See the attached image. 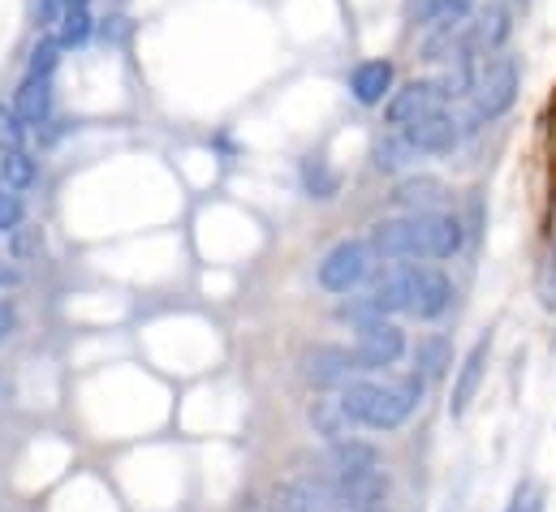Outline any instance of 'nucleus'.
<instances>
[{"instance_id":"obj_1","label":"nucleus","mask_w":556,"mask_h":512,"mask_svg":"<svg viewBox=\"0 0 556 512\" xmlns=\"http://www.w3.org/2000/svg\"><path fill=\"white\" fill-rule=\"evenodd\" d=\"M371 251L389 263L418 258V263H435V258H453L462 251V225L448 212H410L402 220H380L371 229Z\"/></svg>"},{"instance_id":"obj_2","label":"nucleus","mask_w":556,"mask_h":512,"mask_svg":"<svg viewBox=\"0 0 556 512\" xmlns=\"http://www.w3.org/2000/svg\"><path fill=\"white\" fill-rule=\"evenodd\" d=\"M341 405L350 409V418L358 426H371V431H397L415 405L422 400V375H410V380H397V384H350L337 392Z\"/></svg>"},{"instance_id":"obj_3","label":"nucleus","mask_w":556,"mask_h":512,"mask_svg":"<svg viewBox=\"0 0 556 512\" xmlns=\"http://www.w3.org/2000/svg\"><path fill=\"white\" fill-rule=\"evenodd\" d=\"M518 87H522V69L518 56L509 52H492L479 61V74L470 82V117L475 121H496L518 104Z\"/></svg>"},{"instance_id":"obj_4","label":"nucleus","mask_w":556,"mask_h":512,"mask_svg":"<svg viewBox=\"0 0 556 512\" xmlns=\"http://www.w3.org/2000/svg\"><path fill=\"white\" fill-rule=\"evenodd\" d=\"M376 251L371 242H337L328 255L319 258V284L328 293H354L376 276Z\"/></svg>"},{"instance_id":"obj_5","label":"nucleus","mask_w":556,"mask_h":512,"mask_svg":"<svg viewBox=\"0 0 556 512\" xmlns=\"http://www.w3.org/2000/svg\"><path fill=\"white\" fill-rule=\"evenodd\" d=\"M448 87L440 82V78H415V82H406L402 91H393L389 95V108H384V121L393 129H406L422 121V117H435V113H444L448 108Z\"/></svg>"},{"instance_id":"obj_6","label":"nucleus","mask_w":556,"mask_h":512,"mask_svg":"<svg viewBox=\"0 0 556 512\" xmlns=\"http://www.w3.org/2000/svg\"><path fill=\"white\" fill-rule=\"evenodd\" d=\"M358 371H363L358 354L341 349V345H315V349L302 354V380L311 387H337L341 392Z\"/></svg>"},{"instance_id":"obj_7","label":"nucleus","mask_w":556,"mask_h":512,"mask_svg":"<svg viewBox=\"0 0 556 512\" xmlns=\"http://www.w3.org/2000/svg\"><path fill=\"white\" fill-rule=\"evenodd\" d=\"M509 35H514V13H509L505 4H492V0H488L483 9H475V13L466 17V52H470V56L505 52Z\"/></svg>"},{"instance_id":"obj_8","label":"nucleus","mask_w":556,"mask_h":512,"mask_svg":"<svg viewBox=\"0 0 556 512\" xmlns=\"http://www.w3.org/2000/svg\"><path fill=\"white\" fill-rule=\"evenodd\" d=\"M354 354H358L363 371H384V367H393L406 354V332L397 323H389V319H376V323L358 328Z\"/></svg>"},{"instance_id":"obj_9","label":"nucleus","mask_w":556,"mask_h":512,"mask_svg":"<svg viewBox=\"0 0 556 512\" xmlns=\"http://www.w3.org/2000/svg\"><path fill=\"white\" fill-rule=\"evenodd\" d=\"M448 306H453V284H448V276L435 271V267H418L415 263V267H410V302H406V315L431 323V319H440Z\"/></svg>"},{"instance_id":"obj_10","label":"nucleus","mask_w":556,"mask_h":512,"mask_svg":"<svg viewBox=\"0 0 556 512\" xmlns=\"http://www.w3.org/2000/svg\"><path fill=\"white\" fill-rule=\"evenodd\" d=\"M384 496H389V474L380 465L358 470V474H345V478H332V504L345 512L376 509Z\"/></svg>"},{"instance_id":"obj_11","label":"nucleus","mask_w":556,"mask_h":512,"mask_svg":"<svg viewBox=\"0 0 556 512\" xmlns=\"http://www.w3.org/2000/svg\"><path fill=\"white\" fill-rule=\"evenodd\" d=\"M488 358H492V341H488V336L475 341V349L462 358L457 380H453V396H448V413H453V418H462V413L470 409V400L479 396V384H483V375H488Z\"/></svg>"},{"instance_id":"obj_12","label":"nucleus","mask_w":556,"mask_h":512,"mask_svg":"<svg viewBox=\"0 0 556 512\" xmlns=\"http://www.w3.org/2000/svg\"><path fill=\"white\" fill-rule=\"evenodd\" d=\"M402 133L410 138V146H415L418 155H444V151H453L462 142V126H457V117L448 108L435 113V117H422L415 126H406Z\"/></svg>"},{"instance_id":"obj_13","label":"nucleus","mask_w":556,"mask_h":512,"mask_svg":"<svg viewBox=\"0 0 556 512\" xmlns=\"http://www.w3.org/2000/svg\"><path fill=\"white\" fill-rule=\"evenodd\" d=\"M393 61H363L354 74H350V95L363 104V108H376L393 95Z\"/></svg>"},{"instance_id":"obj_14","label":"nucleus","mask_w":556,"mask_h":512,"mask_svg":"<svg viewBox=\"0 0 556 512\" xmlns=\"http://www.w3.org/2000/svg\"><path fill=\"white\" fill-rule=\"evenodd\" d=\"M13 108H17V117L26 121V126H43V121H52V78H35V74H26L22 78V87H17V95H13Z\"/></svg>"},{"instance_id":"obj_15","label":"nucleus","mask_w":556,"mask_h":512,"mask_svg":"<svg viewBox=\"0 0 556 512\" xmlns=\"http://www.w3.org/2000/svg\"><path fill=\"white\" fill-rule=\"evenodd\" d=\"M470 13H475V0H410V22H415L418 30L466 22Z\"/></svg>"},{"instance_id":"obj_16","label":"nucleus","mask_w":556,"mask_h":512,"mask_svg":"<svg viewBox=\"0 0 556 512\" xmlns=\"http://www.w3.org/2000/svg\"><path fill=\"white\" fill-rule=\"evenodd\" d=\"M371 465H380V452L363 439H337L328 448V474L332 478H345V474H358V470H371Z\"/></svg>"},{"instance_id":"obj_17","label":"nucleus","mask_w":556,"mask_h":512,"mask_svg":"<svg viewBox=\"0 0 556 512\" xmlns=\"http://www.w3.org/2000/svg\"><path fill=\"white\" fill-rule=\"evenodd\" d=\"M311 426H315V435H324L328 444H337V439H350L354 418L341 405V396H328V400H315L311 405Z\"/></svg>"},{"instance_id":"obj_18","label":"nucleus","mask_w":556,"mask_h":512,"mask_svg":"<svg viewBox=\"0 0 556 512\" xmlns=\"http://www.w3.org/2000/svg\"><path fill=\"white\" fill-rule=\"evenodd\" d=\"M440 199H444V185L435 177H406L393 190V203L406 207V212H435Z\"/></svg>"},{"instance_id":"obj_19","label":"nucleus","mask_w":556,"mask_h":512,"mask_svg":"<svg viewBox=\"0 0 556 512\" xmlns=\"http://www.w3.org/2000/svg\"><path fill=\"white\" fill-rule=\"evenodd\" d=\"M448 367H453V349H448L444 336H422L415 345V375L435 380V375H444Z\"/></svg>"},{"instance_id":"obj_20","label":"nucleus","mask_w":556,"mask_h":512,"mask_svg":"<svg viewBox=\"0 0 556 512\" xmlns=\"http://www.w3.org/2000/svg\"><path fill=\"white\" fill-rule=\"evenodd\" d=\"M91 9L87 4H65L61 9V22H56V43L61 48H78V43H87V35H91Z\"/></svg>"},{"instance_id":"obj_21","label":"nucleus","mask_w":556,"mask_h":512,"mask_svg":"<svg viewBox=\"0 0 556 512\" xmlns=\"http://www.w3.org/2000/svg\"><path fill=\"white\" fill-rule=\"evenodd\" d=\"M35 159L22 151V146H13V151H0V185H9V190H30L35 185Z\"/></svg>"},{"instance_id":"obj_22","label":"nucleus","mask_w":556,"mask_h":512,"mask_svg":"<svg viewBox=\"0 0 556 512\" xmlns=\"http://www.w3.org/2000/svg\"><path fill=\"white\" fill-rule=\"evenodd\" d=\"M410 159H418V151L410 146V138H406L402 129H393V133L376 146V168H380V172H397V168H406Z\"/></svg>"},{"instance_id":"obj_23","label":"nucleus","mask_w":556,"mask_h":512,"mask_svg":"<svg viewBox=\"0 0 556 512\" xmlns=\"http://www.w3.org/2000/svg\"><path fill=\"white\" fill-rule=\"evenodd\" d=\"M302 185L311 199H332L337 194V172H328L324 159H306L302 164Z\"/></svg>"},{"instance_id":"obj_24","label":"nucleus","mask_w":556,"mask_h":512,"mask_svg":"<svg viewBox=\"0 0 556 512\" xmlns=\"http://www.w3.org/2000/svg\"><path fill=\"white\" fill-rule=\"evenodd\" d=\"M337 319H341V323H354V328H367V323L384 319V310L376 306L371 293H363V297H350L345 306H337Z\"/></svg>"},{"instance_id":"obj_25","label":"nucleus","mask_w":556,"mask_h":512,"mask_svg":"<svg viewBox=\"0 0 556 512\" xmlns=\"http://www.w3.org/2000/svg\"><path fill=\"white\" fill-rule=\"evenodd\" d=\"M535 297L544 310H556V246H548L535 267Z\"/></svg>"},{"instance_id":"obj_26","label":"nucleus","mask_w":556,"mask_h":512,"mask_svg":"<svg viewBox=\"0 0 556 512\" xmlns=\"http://www.w3.org/2000/svg\"><path fill=\"white\" fill-rule=\"evenodd\" d=\"M43 251V238H39V229H13L9 233V255H13V263H30V258Z\"/></svg>"},{"instance_id":"obj_27","label":"nucleus","mask_w":556,"mask_h":512,"mask_svg":"<svg viewBox=\"0 0 556 512\" xmlns=\"http://www.w3.org/2000/svg\"><path fill=\"white\" fill-rule=\"evenodd\" d=\"M22 138H26V121L17 117V108H13V104H0V151L22 146Z\"/></svg>"},{"instance_id":"obj_28","label":"nucleus","mask_w":556,"mask_h":512,"mask_svg":"<svg viewBox=\"0 0 556 512\" xmlns=\"http://www.w3.org/2000/svg\"><path fill=\"white\" fill-rule=\"evenodd\" d=\"M22 220H26V207H22L17 190L0 185V233H13V229H22Z\"/></svg>"},{"instance_id":"obj_29","label":"nucleus","mask_w":556,"mask_h":512,"mask_svg":"<svg viewBox=\"0 0 556 512\" xmlns=\"http://www.w3.org/2000/svg\"><path fill=\"white\" fill-rule=\"evenodd\" d=\"M56 52H61V43H56V39H43V43L35 48L26 74H35V78H52V69H56Z\"/></svg>"},{"instance_id":"obj_30","label":"nucleus","mask_w":556,"mask_h":512,"mask_svg":"<svg viewBox=\"0 0 556 512\" xmlns=\"http://www.w3.org/2000/svg\"><path fill=\"white\" fill-rule=\"evenodd\" d=\"M311 504H306V491L302 487H280V491H273V500L264 504V512H306Z\"/></svg>"},{"instance_id":"obj_31","label":"nucleus","mask_w":556,"mask_h":512,"mask_svg":"<svg viewBox=\"0 0 556 512\" xmlns=\"http://www.w3.org/2000/svg\"><path fill=\"white\" fill-rule=\"evenodd\" d=\"M540 504H544V491H540V483H518L514 487V500H509V509L505 512H540Z\"/></svg>"},{"instance_id":"obj_32","label":"nucleus","mask_w":556,"mask_h":512,"mask_svg":"<svg viewBox=\"0 0 556 512\" xmlns=\"http://www.w3.org/2000/svg\"><path fill=\"white\" fill-rule=\"evenodd\" d=\"M61 0H30V13H35V26H56L61 22Z\"/></svg>"},{"instance_id":"obj_33","label":"nucleus","mask_w":556,"mask_h":512,"mask_svg":"<svg viewBox=\"0 0 556 512\" xmlns=\"http://www.w3.org/2000/svg\"><path fill=\"white\" fill-rule=\"evenodd\" d=\"M13 328H17V310L9 302H0V345L13 336Z\"/></svg>"},{"instance_id":"obj_34","label":"nucleus","mask_w":556,"mask_h":512,"mask_svg":"<svg viewBox=\"0 0 556 512\" xmlns=\"http://www.w3.org/2000/svg\"><path fill=\"white\" fill-rule=\"evenodd\" d=\"M17 280H22V276H17V271H13V267H0V289H13V284H17Z\"/></svg>"},{"instance_id":"obj_35","label":"nucleus","mask_w":556,"mask_h":512,"mask_svg":"<svg viewBox=\"0 0 556 512\" xmlns=\"http://www.w3.org/2000/svg\"><path fill=\"white\" fill-rule=\"evenodd\" d=\"M492 4H505V9H514V4H522V0H492Z\"/></svg>"},{"instance_id":"obj_36","label":"nucleus","mask_w":556,"mask_h":512,"mask_svg":"<svg viewBox=\"0 0 556 512\" xmlns=\"http://www.w3.org/2000/svg\"><path fill=\"white\" fill-rule=\"evenodd\" d=\"M61 4H91V0H61Z\"/></svg>"},{"instance_id":"obj_37","label":"nucleus","mask_w":556,"mask_h":512,"mask_svg":"<svg viewBox=\"0 0 556 512\" xmlns=\"http://www.w3.org/2000/svg\"><path fill=\"white\" fill-rule=\"evenodd\" d=\"M367 512H380V509H367Z\"/></svg>"}]
</instances>
